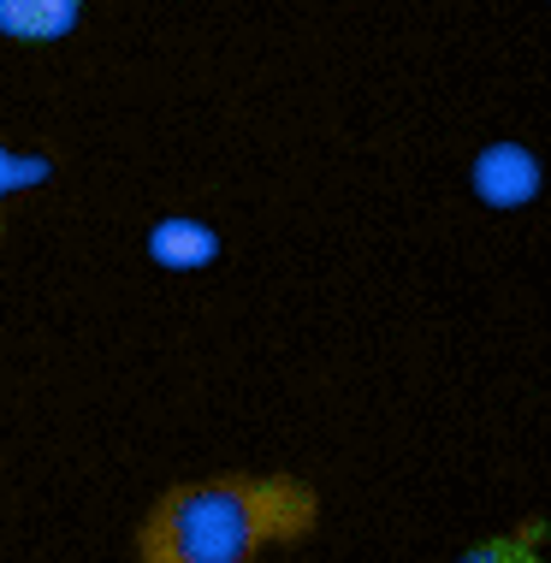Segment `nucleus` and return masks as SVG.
<instances>
[{
    "instance_id": "1",
    "label": "nucleus",
    "mask_w": 551,
    "mask_h": 563,
    "mask_svg": "<svg viewBox=\"0 0 551 563\" xmlns=\"http://www.w3.org/2000/svg\"><path fill=\"white\" fill-rule=\"evenodd\" d=\"M320 493L297 475L178 481L136 528V563H255L273 545L309 540Z\"/></svg>"
},
{
    "instance_id": "2",
    "label": "nucleus",
    "mask_w": 551,
    "mask_h": 563,
    "mask_svg": "<svg viewBox=\"0 0 551 563\" xmlns=\"http://www.w3.org/2000/svg\"><path fill=\"white\" fill-rule=\"evenodd\" d=\"M469 190L481 196L493 214H522V208L540 202L546 190V166L533 155L528 143H516V136H498V143H486L481 155L469 166Z\"/></svg>"
},
{
    "instance_id": "3",
    "label": "nucleus",
    "mask_w": 551,
    "mask_h": 563,
    "mask_svg": "<svg viewBox=\"0 0 551 563\" xmlns=\"http://www.w3.org/2000/svg\"><path fill=\"white\" fill-rule=\"evenodd\" d=\"M148 262L166 273H196L220 262V232L196 214H166L148 225Z\"/></svg>"
},
{
    "instance_id": "4",
    "label": "nucleus",
    "mask_w": 551,
    "mask_h": 563,
    "mask_svg": "<svg viewBox=\"0 0 551 563\" xmlns=\"http://www.w3.org/2000/svg\"><path fill=\"white\" fill-rule=\"evenodd\" d=\"M84 19V0H0L7 42H66Z\"/></svg>"
},
{
    "instance_id": "5",
    "label": "nucleus",
    "mask_w": 551,
    "mask_h": 563,
    "mask_svg": "<svg viewBox=\"0 0 551 563\" xmlns=\"http://www.w3.org/2000/svg\"><path fill=\"white\" fill-rule=\"evenodd\" d=\"M456 563H546V522H522V528H504V534H486Z\"/></svg>"
},
{
    "instance_id": "6",
    "label": "nucleus",
    "mask_w": 551,
    "mask_h": 563,
    "mask_svg": "<svg viewBox=\"0 0 551 563\" xmlns=\"http://www.w3.org/2000/svg\"><path fill=\"white\" fill-rule=\"evenodd\" d=\"M48 178H54V161L48 155L0 143V196H24V190H36V185H48Z\"/></svg>"
}]
</instances>
